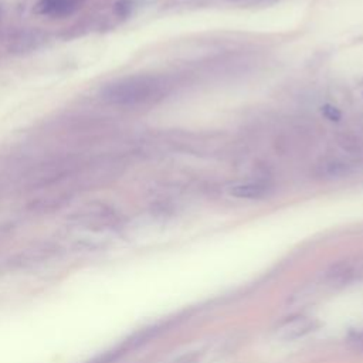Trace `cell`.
<instances>
[{"instance_id":"6da1fadb","label":"cell","mask_w":363,"mask_h":363,"mask_svg":"<svg viewBox=\"0 0 363 363\" xmlns=\"http://www.w3.org/2000/svg\"><path fill=\"white\" fill-rule=\"evenodd\" d=\"M173 89V81L163 74H135L118 78L101 88V98L115 106H143L162 101Z\"/></svg>"},{"instance_id":"9c48e42d","label":"cell","mask_w":363,"mask_h":363,"mask_svg":"<svg viewBox=\"0 0 363 363\" xmlns=\"http://www.w3.org/2000/svg\"><path fill=\"white\" fill-rule=\"evenodd\" d=\"M322 113H323V116H325L326 119H329V121H339L340 116H342L340 111H339L336 106H332V105H325V106L322 108Z\"/></svg>"},{"instance_id":"3957f363","label":"cell","mask_w":363,"mask_h":363,"mask_svg":"<svg viewBox=\"0 0 363 363\" xmlns=\"http://www.w3.org/2000/svg\"><path fill=\"white\" fill-rule=\"evenodd\" d=\"M72 223L77 225H81L88 230L101 231L105 228H111L116 223V214L113 210L105 207V206H89L78 213H75L72 217Z\"/></svg>"},{"instance_id":"ba28073f","label":"cell","mask_w":363,"mask_h":363,"mask_svg":"<svg viewBox=\"0 0 363 363\" xmlns=\"http://www.w3.org/2000/svg\"><path fill=\"white\" fill-rule=\"evenodd\" d=\"M199 362H200V353L199 352H190V353H184V354L176 357L170 363H199Z\"/></svg>"},{"instance_id":"52a82bcc","label":"cell","mask_w":363,"mask_h":363,"mask_svg":"<svg viewBox=\"0 0 363 363\" xmlns=\"http://www.w3.org/2000/svg\"><path fill=\"white\" fill-rule=\"evenodd\" d=\"M354 278V265L350 262L333 264L325 274V279L332 286H342Z\"/></svg>"},{"instance_id":"277c9868","label":"cell","mask_w":363,"mask_h":363,"mask_svg":"<svg viewBox=\"0 0 363 363\" xmlns=\"http://www.w3.org/2000/svg\"><path fill=\"white\" fill-rule=\"evenodd\" d=\"M316 322L305 315H295L284 319L275 329L278 337L284 340H295L306 336L312 330H315Z\"/></svg>"},{"instance_id":"30bf717a","label":"cell","mask_w":363,"mask_h":363,"mask_svg":"<svg viewBox=\"0 0 363 363\" xmlns=\"http://www.w3.org/2000/svg\"><path fill=\"white\" fill-rule=\"evenodd\" d=\"M354 278L363 281V262H359L354 265Z\"/></svg>"},{"instance_id":"7a4b0ae2","label":"cell","mask_w":363,"mask_h":363,"mask_svg":"<svg viewBox=\"0 0 363 363\" xmlns=\"http://www.w3.org/2000/svg\"><path fill=\"white\" fill-rule=\"evenodd\" d=\"M363 162L352 156H326L315 163L313 176L320 180H340L359 173Z\"/></svg>"},{"instance_id":"5b68a950","label":"cell","mask_w":363,"mask_h":363,"mask_svg":"<svg viewBox=\"0 0 363 363\" xmlns=\"http://www.w3.org/2000/svg\"><path fill=\"white\" fill-rule=\"evenodd\" d=\"M81 4V0H38L34 11L47 17H67Z\"/></svg>"},{"instance_id":"8992f818","label":"cell","mask_w":363,"mask_h":363,"mask_svg":"<svg viewBox=\"0 0 363 363\" xmlns=\"http://www.w3.org/2000/svg\"><path fill=\"white\" fill-rule=\"evenodd\" d=\"M228 193L233 197L237 199H245V200H258L264 199L271 193V186L265 182H241L235 183L228 187Z\"/></svg>"}]
</instances>
